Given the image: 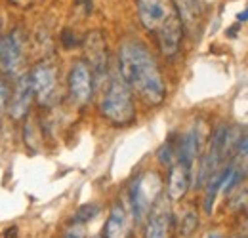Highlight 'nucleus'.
<instances>
[{"label": "nucleus", "instance_id": "f257e3e1", "mask_svg": "<svg viewBox=\"0 0 248 238\" xmlns=\"http://www.w3.org/2000/svg\"><path fill=\"white\" fill-rule=\"evenodd\" d=\"M119 74L132 93L147 107H156L166 97V82L151 50L134 38L119 48Z\"/></svg>", "mask_w": 248, "mask_h": 238}, {"label": "nucleus", "instance_id": "f03ea898", "mask_svg": "<svg viewBox=\"0 0 248 238\" xmlns=\"http://www.w3.org/2000/svg\"><path fill=\"white\" fill-rule=\"evenodd\" d=\"M138 15L143 29L153 34L160 54L176 58L182 50L184 27L172 0H138Z\"/></svg>", "mask_w": 248, "mask_h": 238}, {"label": "nucleus", "instance_id": "7ed1b4c3", "mask_svg": "<svg viewBox=\"0 0 248 238\" xmlns=\"http://www.w3.org/2000/svg\"><path fill=\"white\" fill-rule=\"evenodd\" d=\"M99 111L103 119H107L115 126H128L136 119L134 93L126 86L119 73H109L105 78L103 93L99 99Z\"/></svg>", "mask_w": 248, "mask_h": 238}, {"label": "nucleus", "instance_id": "20e7f679", "mask_svg": "<svg viewBox=\"0 0 248 238\" xmlns=\"http://www.w3.org/2000/svg\"><path fill=\"white\" fill-rule=\"evenodd\" d=\"M162 194V181L155 172L134 178L128 189V209L136 223H143L158 196Z\"/></svg>", "mask_w": 248, "mask_h": 238}, {"label": "nucleus", "instance_id": "39448f33", "mask_svg": "<svg viewBox=\"0 0 248 238\" xmlns=\"http://www.w3.org/2000/svg\"><path fill=\"white\" fill-rule=\"evenodd\" d=\"M25 60V34L21 29H12L0 36V73L14 76L21 71Z\"/></svg>", "mask_w": 248, "mask_h": 238}, {"label": "nucleus", "instance_id": "423d86ee", "mask_svg": "<svg viewBox=\"0 0 248 238\" xmlns=\"http://www.w3.org/2000/svg\"><path fill=\"white\" fill-rule=\"evenodd\" d=\"M29 78H31L34 99L42 107H50L56 101V93H58V69H56V65L52 61H40L32 69Z\"/></svg>", "mask_w": 248, "mask_h": 238}, {"label": "nucleus", "instance_id": "0eeeda50", "mask_svg": "<svg viewBox=\"0 0 248 238\" xmlns=\"http://www.w3.org/2000/svg\"><path fill=\"white\" fill-rule=\"evenodd\" d=\"M86 63L93 73V82H103V78L109 76V50L103 32L92 30L82 40Z\"/></svg>", "mask_w": 248, "mask_h": 238}, {"label": "nucleus", "instance_id": "6e6552de", "mask_svg": "<svg viewBox=\"0 0 248 238\" xmlns=\"http://www.w3.org/2000/svg\"><path fill=\"white\" fill-rule=\"evenodd\" d=\"M174 227H176V219L170 208V202L166 194H160L145 219L143 238H172Z\"/></svg>", "mask_w": 248, "mask_h": 238}, {"label": "nucleus", "instance_id": "1a4fd4ad", "mask_svg": "<svg viewBox=\"0 0 248 238\" xmlns=\"http://www.w3.org/2000/svg\"><path fill=\"white\" fill-rule=\"evenodd\" d=\"M67 88H69V95L73 99V103L77 105H86L93 95V73L88 67L86 61H75L71 71H69V78H67Z\"/></svg>", "mask_w": 248, "mask_h": 238}, {"label": "nucleus", "instance_id": "9d476101", "mask_svg": "<svg viewBox=\"0 0 248 238\" xmlns=\"http://www.w3.org/2000/svg\"><path fill=\"white\" fill-rule=\"evenodd\" d=\"M134 217L130 213V209L124 206L123 202H117L111 213L105 221V227H103V238H130L132 235V223Z\"/></svg>", "mask_w": 248, "mask_h": 238}, {"label": "nucleus", "instance_id": "9b49d317", "mask_svg": "<svg viewBox=\"0 0 248 238\" xmlns=\"http://www.w3.org/2000/svg\"><path fill=\"white\" fill-rule=\"evenodd\" d=\"M32 99H34V95H32L29 74L19 76L16 88H14L12 95H10V113H12V117H14V119H23V117H27Z\"/></svg>", "mask_w": 248, "mask_h": 238}, {"label": "nucleus", "instance_id": "f8f14e48", "mask_svg": "<svg viewBox=\"0 0 248 238\" xmlns=\"http://www.w3.org/2000/svg\"><path fill=\"white\" fill-rule=\"evenodd\" d=\"M191 168H187L184 164L176 162L170 166V174H168V185H166V196L168 200H182L187 194L189 187H191Z\"/></svg>", "mask_w": 248, "mask_h": 238}, {"label": "nucleus", "instance_id": "ddd939ff", "mask_svg": "<svg viewBox=\"0 0 248 238\" xmlns=\"http://www.w3.org/2000/svg\"><path fill=\"white\" fill-rule=\"evenodd\" d=\"M176 12H178V17L182 21V27L184 32H191L195 34L197 30L201 29L202 25V10H201V4L197 0H172Z\"/></svg>", "mask_w": 248, "mask_h": 238}, {"label": "nucleus", "instance_id": "4468645a", "mask_svg": "<svg viewBox=\"0 0 248 238\" xmlns=\"http://www.w3.org/2000/svg\"><path fill=\"white\" fill-rule=\"evenodd\" d=\"M233 170H235L233 166H225L223 170L216 172L212 178L206 181V193H204V202H202V208H204L206 213H212V208H214V202H216L217 193L221 191V187H223L225 179L231 176V172H233Z\"/></svg>", "mask_w": 248, "mask_h": 238}, {"label": "nucleus", "instance_id": "2eb2a0df", "mask_svg": "<svg viewBox=\"0 0 248 238\" xmlns=\"http://www.w3.org/2000/svg\"><path fill=\"white\" fill-rule=\"evenodd\" d=\"M178 227H180V235L182 237H191L199 227V213L195 209H187L186 213L182 215Z\"/></svg>", "mask_w": 248, "mask_h": 238}, {"label": "nucleus", "instance_id": "dca6fc26", "mask_svg": "<svg viewBox=\"0 0 248 238\" xmlns=\"http://www.w3.org/2000/svg\"><path fill=\"white\" fill-rule=\"evenodd\" d=\"M229 208L233 211L248 208V183L243 187H237V191L229 196Z\"/></svg>", "mask_w": 248, "mask_h": 238}, {"label": "nucleus", "instance_id": "f3484780", "mask_svg": "<svg viewBox=\"0 0 248 238\" xmlns=\"http://www.w3.org/2000/svg\"><path fill=\"white\" fill-rule=\"evenodd\" d=\"M97 211H99V208H97L95 204L78 208V211H77L75 217H73V225H84V223H88L90 219H93V217L97 215Z\"/></svg>", "mask_w": 248, "mask_h": 238}, {"label": "nucleus", "instance_id": "a211bd4d", "mask_svg": "<svg viewBox=\"0 0 248 238\" xmlns=\"http://www.w3.org/2000/svg\"><path fill=\"white\" fill-rule=\"evenodd\" d=\"M8 101H10V88H8L6 78L0 74V113L8 107Z\"/></svg>", "mask_w": 248, "mask_h": 238}, {"label": "nucleus", "instance_id": "6ab92c4d", "mask_svg": "<svg viewBox=\"0 0 248 238\" xmlns=\"http://www.w3.org/2000/svg\"><path fill=\"white\" fill-rule=\"evenodd\" d=\"M62 40H63V46H65V48H75V46H80V44H82V40H77V36L73 34V30L71 29L63 30Z\"/></svg>", "mask_w": 248, "mask_h": 238}, {"label": "nucleus", "instance_id": "aec40b11", "mask_svg": "<svg viewBox=\"0 0 248 238\" xmlns=\"http://www.w3.org/2000/svg\"><path fill=\"white\" fill-rule=\"evenodd\" d=\"M63 238H86V235H84L82 225H71V229L65 233Z\"/></svg>", "mask_w": 248, "mask_h": 238}, {"label": "nucleus", "instance_id": "412c9836", "mask_svg": "<svg viewBox=\"0 0 248 238\" xmlns=\"http://www.w3.org/2000/svg\"><path fill=\"white\" fill-rule=\"evenodd\" d=\"M237 152H239V156H248V132L239 139V143H237Z\"/></svg>", "mask_w": 248, "mask_h": 238}, {"label": "nucleus", "instance_id": "4be33fe9", "mask_svg": "<svg viewBox=\"0 0 248 238\" xmlns=\"http://www.w3.org/2000/svg\"><path fill=\"white\" fill-rule=\"evenodd\" d=\"M4 238H17V229H16V227H10V229L4 233Z\"/></svg>", "mask_w": 248, "mask_h": 238}, {"label": "nucleus", "instance_id": "5701e85b", "mask_svg": "<svg viewBox=\"0 0 248 238\" xmlns=\"http://www.w3.org/2000/svg\"><path fill=\"white\" fill-rule=\"evenodd\" d=\"M10 2H12L14 6H21V8H23V6H29L34 0H10Z\"/></svg>", "mask_w": 248, "mask_h": 238}, {"label": "nucleus", "instance_id": "b1692460", "mask_svg": "<svg viewBox=\"0 0 248 238\" xmlns=\"http://www.w3.org/2000/svg\"><path fill=\"white\" fill-rule=\"evenodd\" d=\"M237 21H248V10L247 12H241V14L237 15Z\"/></svg>", "mask_w": 248, "mask_h": 238}, {"label": "nucleus", "instance_id": "393cba45", "mask_svg": "<svg viewBox=\"0 0 248 238\" xmlns=\"http://www.w3.org/2000/svg\"><path fill=\"white\" fill-rule=\"evenodd\" d=\"M208 238H221V235H217V233H214V235H210Z\"/></svg>", "mask_w": 248, "mask_h": 238}, {"label": "nucleus", "instance_id": "a878e982", "mask_svg": "<svg viewBox=\"0 0 248 238\" xmlns=\"http://www.w3.org/2000/svg\"><path fill=\"white\" fill-rule=\"evenodd\" d=\"M233 238H248V237H233Z\"/></svg>", "mask_w": 248, "mask_h": 238}]
</instances>
